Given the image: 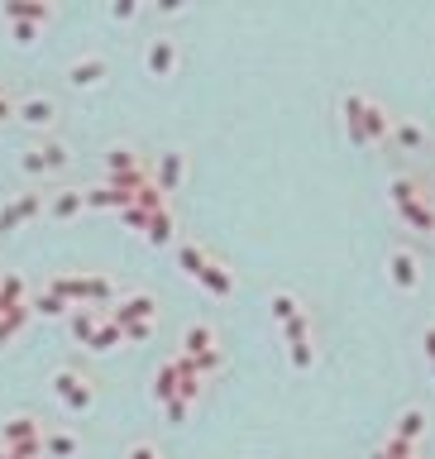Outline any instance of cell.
I'll return each mask as SVG.
<instances>
[{
  "mask_svg": "<svg viewBox=\"0 0 435 459\" xmlns=\"http://www.w3.org/2000/svg\"><path fill=\"white\" fill-rule=\"evenodd\" d=\"M393 125L397 120L373 96H363V91H345V129H349V144H359V149L387 144V139H393Z\"/></svg>",
  "mask_w": 435,
  "mask_h": 459,
  "instance_id": "6da1fadb",
  "label": "cell"
},
{
  "mask_svg": "<svg viewBox=\"0 0 435 459\" xmlns=\"http://www.w3.org/2000/svg\"><path fill=\"white\" fill-rule=\"evenodd\" d=\"M393 206H397V220L411 230H421V234H435V202L426 192H416V182L411 178H393Z\"/></svg>",
  "mask_w": 435,
  "mask_h": 459,
  "instance_id": "7a4b0ae2",
  "label": "cell"
},
{
  "mask_svg": "<svg viewBox=\"0 0 435 459\" xmlns=\"http://www.w3.org/2000/svg\"><path fill=\"white\" fill-rule=\"evenodd\" d=\"M0 450L19 455V459H39L43 455V421L34 411H15L0 421Z\"/></svg>",
  "mask_w": 435,
  "mask_h": 459,
  "instance_id": "3957f363",
  "label": "cell"
},
{
  "mask_svg": "<svg viewBox=\"0 0 435 459\" xmlns=\"http://www.w3.org/2000/svg\"><path fill=\"white\" fill-rule=\"evenodd\" d=\"M53 397L67 411H91L96 407V383H91L81 369H57L53 373Z\"/></svg>",
  "mask_w": 435,
  "mask_h": 459,
  "instance_id": "277c9868",
  "label": "cell"
},
{
  "mask_svg": "<svg viewBox=\"0 0 435 459\" xmlns=\"http://www.w3.org/2000/svg\"><path fill=\"white\" fill-rule=\"evenodd\" d=\"M67 163H72V153H67V144H57V139H49V144L29 149L25 158H19V168H25L29 178H49V172H63Z\"/></svg>",
  "mask_w": 435,
  "mask_h": 459,
  "instance_id": "5b68a950",
  "label": "cell"
},
{
  "mask_svg": "<svg viewBox=\"0 0 435 459\" xmlns=\"http://www.w3.org/2000/svg\"><path fill=\"white\" fill-rule=\"evenodd\" d=\"M105 316H111L115 325H134V321H158V297H154V292H125V297L115 302V306H111V311H105Z\"/></svg>",
  "mask_w": 435,
  "mask_h": 459,
  "instance_id": "8992f818",
  "label": "cell"
},
{
  "mask_svg": "<svg viewBox=\"0 0 435 459\" xmlns=\"http://www.w3.org/2000/svg\"><path fill=\"white\" fill-rule=\"evenodd\" d=\"M49 210V192H19L10 206H0V234H10V230H19L25 220L34 216H43Z\"/></svg>",
  "mask_w": 435,
  "mask_h": 459,
  "instance_id": "52a82bcc",
  "label": "cell"
},
{
  "mask_svg": "<svg viewBox=\"0 0 435 459\" xmlns=\"http://www.w3.org/2000/svg\"><path fill=\"white\" fill-rule=\"evenodd\" d=\"M387 273H393V287L397 292H416L421 287V258L411 244H393V254H387Z\"/></svg>",
  "mask_w": 435,
  "mask_h": 459,
  "instance_id": "ba28073f",
  "label": "cell"
},
{
  "mask_svg": "<svg viewBox=\"0 0 435 459\" xmlns=\"http://www.w3.org/2000/svg\"><path fill=\"white\" fill-rule=\"evenodd\" d=\"M178 63H182V49H178V39H172V34L149 39V49H144L149 77H172V73H178Z\"/></svg>",
  "mask_w": 435,
  "mask_h": 459,
  "instance_id": "9c48e42d",
  "label": "cell"
},
{
  "mask_svg": "<svg viewBox=\"0 0 435 459\" xmlns=\"http://www.w3.org/2000/svg\"><path fill=\"white\" fill-rule=\"evenodd\" d=\"M105 77H111V63H105L101 53H81L77 63H67V81H72L77 91H91V87H101Z\"/></svg>",
  "mask_w": 435,
  "mask_h": 459,
  "instance_id": "30bf717a",
  "label": "cell"
},
{
  "mask_svg": "<svg viewBox=\"0 0 435 459\" xmlns=\"http://www.w3.org/2000/svg\"><path fill=\"white\" fill-rule=\"evenodd\" d=\"M144 153L134 144H111L105 149V178H134V172H144Z\"/></svg>",
  "mask_w": 435,
  "mask_h": 459,
  "instance_id": "8fae6325",
  "label": "cell"
},
{
  "mask_svg": "<svg viewBox=\"0 0 435 459\" xmlns=\"http://www.w3.org/2000/svg\"><path fill=\"white\" fill-rule=\"evenodd\" d=\"M216 349H220L216 325L196 321V325H187V331H182V349H178V355H187V359H206V355H216Z\"/></svg>",
  "mask_w": 435,
  "mask_h": 459,
  "instance_id": "7c38bea8",
  "label": "cell"
},
{
  "mask_svg": "<svg viewBox=\"0 0 435 459\" xmlns=\"http://www.w3.org/2000/svg\"><path fill=\"white\" fill-rule=\"evenodd\" d=\"M187 178V153L182 149H163L158 163H154V182L163 187V192H178Z\"/></svg>",
  "mask_w": 435,
  "mask_h": 459,
  "instance_id": "4fadbf2b",
  "label": "cell"
},
{
  "mask_svg": "<svg viewBox=\"0 0 435 459\" xmlns=\"http://www.w3.org/2000/svg\"><path fill=\"white\" fill-rule=\"evenodd\" d=\"M15 120H25L29 129H53L57 125V101L53 96H25L15 111Z\"/></svg>",
  "mask_w": 435,
  "mask_h": 459,
  "instance_id": "5bb4252c",
  "label": "cell"
},
{
  "mask_svg": "<svg viewBox=\"0 0 435 459\" xmlns=\"http://www.w3.org/2000/svg\"><path fill=\"white\" fill-rule=\"evenodd\" d=\"M53 15H57V10L49 5V0H10V5H5V19H10V25H34V29H43Z\"/></svg>",
  "mask_w": 435,
  "mask_h": 459,
  "instance_id": "9a60e30c",
  "label": "cell"
},
{
  "mask_svg": "<svg viewBox=\"0 0 435 459\" xmlns=\"http://www.w3.org/2000/svg\"><path fill=\"white\" fill-rule=\"evenodd\" d=\"M101 325H105V311H96V306H72V311H67V335H72L77 345H91Z\"/></svg>",
  "mask_w": 435,
  "mask_h": 459,
  "instance_id": "2e32d148",
  "label": "cell"
},
{
  "mask_svg": "<svg viewBox=\"0 0 435 459\" xmlns=\"http://www.w3.org/2000/svg\"><path fill=\"white\" fill-rule=\"evenodd\" d=\"M77 450H81V435L77 431H67V426L43 431V459H77Z\"/></svg>",
  "mask_w": 435,
  "mask_h": 459,
  "instance_id": "e0dca14e",
  "label": "cell"
},
{
  "mask_svg": "<svg viewBox=\"0 0 435 459\" xmlns=\"http://www.w3.org/2000/svg\"><path fill=\"white\" fill-rule=\"evenodd\" d=\"M87 210V187H67V192H49V216L53 220H72Z\"/></svg>",
  "mask_w": 435,
  "mask_h": 459,
  "instance_id": "ac0fdd59",
  "label": "cell"
},
{
  "mask_svg": "<svg viewBox=\"0 0 435 459\" xmlns=\"http://www.w3.org/2000/svg\"><path fill=\"white\" fill-rule=\"evenodd\" d=\"M172 254H178V268H182V273L192 278V282L210 268V254H206L196 240H178V244H172Z\"/></svg>",
  "mask_w": 435,
  "mask_h": 459,
  "instance_id": "d6986e66",
  "label": "cell"
},
{
  "mask_svg": "<svg viewBox=\"0 0 435 459\" xmlns=\"http://www.w3.org/2000/svg\"><path fill=\"white\" fill-rule=\"evenodd\" d=\"M49 292H53V297H63L67 306H87V273H53Z\"/></svg>",
  "mask_w": 435,
  "mask_h": 459,
  "instance_id": "ffe728a7",
  "label": "cell"
},
{
  "mask_svg": "<svg viewBox=\"0 0 435 459\" xmlns=\"http://www.w3.org/2000/svg\"><path fill=\"white\" fill-rule=\"evenodd\" d=\"M144 240L154 244V249H168V244H178V220H172V210H158V216H149Z\"/></svg>",
  "mask_w": 435,
  "mask_h": 459,
  "instance_id": "44dd1931",
  "label": "cell"
},
{
  "mask_svg": "<svg viewBox=\"0 0 435 459\" xmlns=\"http://www.w3.org/2000/svg\"><path fill=\"white\" fill-rule=\"evenodd\" d=\"M125 206H134V196L115 192L111 182H101V187H87V210H125Z\"/></svg>",
  "mask_w": 435,
  "mask_h": 459,
  "instance_id": "7402d4cb",
  "label": "cell"
},
{
  "mask_svg": "<svg viewBox=\"0 0 435 459\" xmlns=\"http://www.w3.org/2000/svg\"><path fill=\"white\" fill-rule=\"evenodd\" d=\"M196 282H202L210 297H234V273H230L225 264H220V258H210V268H206V273L196 278Z\"/></svg>",
  "mask_w": 435,
  "mask_h": 459,
  "instance_id": "603a6c76",
  "label": "cell"
},
{
  "mask_svg": "<svg viewBox=\"0 0 435 459\" xmlns=\"http://www.w3.org/2000/svg\"><path fill=\"white\" fill-rule=\"evenodd\" d=\"M387 144H393L397 153H416L421 144H426V129H421L416 120H397V125H393V139H387Z\"/></svg>",
  "mask_w": 435,
  "mask_h": 459,
  "instance_id": "cb8c5ba5",
  "label": "cell"
},
{
  "mask_svg": "<svg viewBox=\"0 0 435 459\" xmlns=\"http://www.w3.org/2000/svg\"><path fill=\"white\" fill-rule=\"evenodd\" d=\"M15 306H29V287L19 273H0V311H15Z\"/></svg>",
  "mask_w": 435,
  "mask_h": 459,
  "instance_id": "d4e9b609",
  "label": "cell"
},
{
  "mask_svg": "<svg viewBox=\"0 0 435 459\" xmlns=\"http://www.w3.org/2000/svg\"><path fill=\"white\" fill-rule=\"evenodd\" d=\"M393 435H397V440H407V445H416L421 435H426V411H421V407H407L402 417H397Z\"/></svg>",
  "mask_w": 435,
  "mask_h": 459,
  "instance_id": "484cf974",
  "label": "cell"
},
{
  "mask_svg": "<svg viewBox=\"0 0 435 459\" xmlns=\"http://www.w3.org/2000/svg\"><path fill=\"white\" fill-rule=\"evenodd\" d=\"M87 306H96V311H111L115 306V282L105 273H87Z\"/></svg>",
  "mask_w": 435,
  "mask_h": 459,
  "instance_id": "4316f807",
  "label": "cell"
},
{
  "mask_svg": "<svg viewBox=\"0 0 435 459\" xmlns=\"http://www.w3.org/2000/svg\"><path fill=\"white\" fill-rule=\"evenodd\" d=\"M29 316H34V306H15V311H0V349H5L19 331H25Z\"/></svg>",
  "mask_w": 435,
  "mask_h": 459,
  "instance_id": "83f0119b",
  "label": "cell"
},
{
  "mask_svg": "<svg viewBox=\"0 0 435 459\" xmlns=\"http://www.w3.org/2000/svg\"><path fill=\"white\" fill-rule=\"evenodd\" d=\"M178 383H182V379H178V363L168 359V363H163V369L154 373V397H158L163 407H168L172 397H178Z\"/></svg>",
  "mask_w": 435,
  "mask_h": 459,
  "instance_id": "f1b7e54d",
  "label": "cell"
},
{
  "mask_svg": "<svg viewBox=\"0 0 435 459\" xmlns=\"http://www.w3.org/2000/svg\"><path fill=\"white\" fill-rule=\"evenodd\" d=\"M268 306H273V321H278V325L297 321V316L307 311V306H301L297 297H292V292H273V302H268Z\"/></svg>",
  "mask_w": 435,
  "mask_h": 459,
  "instance_id": "f546056e",
  "label": "cell"
},
{
  "mask_svg": "<svg viewBox=\"0 0 435 459\" xmlns=\"http://www.w3.org/2000/svg\"><path fill=\"white\" fill-rule=\"evenodd\" d=\"M120 345H125V331H120V325L111 321V316H105V325L96 331V340H91L87 349H96V355H105V349H120Z\"/></svg>",
  "mask_w": 435,
  "mask_h": 459,
  "instance_id": "4dcf8cb0",
  "label": "cell"
},
{
  "mask_svg": "<svg viewBox=\"0 0 435 459\" xmlns=\"http://www.w3.org/2000/svg\"><path fill=\"white\" fill-rule=\"evenodd\" d=\"M29 306H34V311H39V316H63V321H67V311H72V306H67L63 297H53L49 287H43L39 297H29Z\"/></svg>",
  "mask_w": 435,
  "mask_h": 459,
  "instance_id": "1f68e13d",
  "label": "cell"
},
{
  "mask_svg": "<svg viewBox=\"0 0 435 459\" xmlns=\"http://www.w3.org/2000/svg\"><path fill=\"white\" fill-rule=\"evenodd\" d=\"M287 359L297 373H311L316 369V340H301V345H287Z\"/></svg>",
  "mask_w": 435,
  "mask_h": 459,
  "instance_id": "d6a6232c",
  "label": "cell"
},
{
  "mask_svg": "<svg viewBox=\"0 0 435 459\" xmlns=\"http://www.w3.org/2000/svg\"><path fill=\"white\" fill-rule=\"evenodd\" d=\"M282 340H287V345H301V340H311V316L301 311L297 321H287V325H282Z\"/></svg>",
  "mask_w": 435,
  "mask_h": 459,
  "instance_id": "836d02e7",
  "label": "cell"
},
{
  "mask_svg": "<svg viewBox=\"0 0 435 459\" xmlns=\"http://www.w3.org/2000/svg\"><path fill=\"white\" fill-rule=\"evenodd\" d=\"M154 325H158V321H134V325H120V331H125V345H144V340H154Z\"/></svg>",
  "mask_w": 435,
  "mask_h": 459,
  "instance_id": "e575fe53",
  "label": "cell"
},
{
  "mask_svg": "<svg viewBox=\"0 0 435 459\" xmlns=\"http://www.w3.org/2000/svg\"><path fill=\"white\" fill-rule=\"evenodd\" d=\"M378 450L387 459H416V445H407V440H397V435H387V440L378 445Z\"/></svg>",
  "mask_w": 435,
  "mask_h": 459,
  "instance_id": "d590c367",
  "label": "cell"
},
{
  "mask_svg": "<svg viewBox=\"0 0 435 459\" xmlns=\"http://www.w3.org/2000/svg\"><path fill=\"white\" fill-rule=\"evenodd\" d=\"M187 411H192V402H187V397H172V402L163 407V417H168L172 426H182V421H187Z\"/></svg>",
  "mask_w": 435,
  "mask_h": 459,
  "instance_id": "8d00e7d4",
  "label": "cell"
},
{
  "mask_svg": "<svg viewBox=\"0 0 435 459\" xmlns=\"http://www.w3.org/2000/svg\"><path fill=\"white\" fill-rule=\"evenodd\" d=\"M125 459H163V455H158V445H154V440H134Z\"/></svg>",
  "mask_w": 435,
  "mask_h": 459,
  "instance_id": "74e56055",
  "label": "cell"
},
{
  "mask_svg": "<svg viewBox=\"0 0 435 459\" xmlns=\"http://www.w3.org/2000/svg\"><path fill=\"white\" fill-rule=\"evenodd\" d=\"M10 34H15V43H19V49H29V43L39 39V29H34V25H10Z\"/></svg>",
  "mask_w": 435,
  "mask_h": 459,
  "instance_id": "f35d334b",
  "label": "cell"
},
{
  "mask_svg": "<svg viewBox=\"0 0 435 459\" xmlns=\"http://www.w3.org/2000/svg\"><path fill=\"white\" fill-rule=\"evenodd\" d=\"M120 216H125V226H134V230H149V216H144V210H139V206H125Z\"/></svg>",
  "mask_w": 435,
  "mask_h": 459,
  "instance_id": "ab89813d",
  "label": "cell"
},
{
  "mask_svg": "<svg viewBox=\"0 0 435 459\" xmlns=\"http://www.w3.org/2000/svg\"><path fill=\"white\" fill-rule=\"evenodd\" d=\"M15 111H19V101H10L5 91H0V125H5V120H15Z\"/></svg>",
  "mask_w": 435,
  "mask_h": 459,
  "instance_id": "60d3db41",
  "label": "cell"
},
{
  "mask_svg": "<svg viewBox=\"0 0 435 459\" xmlns=\"http://www.w3.org/2000/svg\"><path fill=\"white\" fill-rule=\"evenodd\" d=\"M139 5H129V0H120V5H111V19H134Z\"/></svg>",
  "mask_w": 435,
  "mask_h": 459,
  "instance_id": "b9f144b4",
  "label": "cell"
},
{
  "mask_svg": "<svg viewBox=\"0 0 435 459\" xmlns=\"http://www.w3.org/2000/svg\"><path fill=\"white\" fill-rule=\"evenodd\" d=\"M421 349H426V359L435 363V325H426V331H421Z\"/></svg>",
  "mask_w": 435,
  "mask_h": 459,
  "instance_id": "7bdbcfd3",
  "label": "cell"
},
{
  "mask_svg": "<svg viewBox=\"0 0 435 459\" xmlns=\"http://www.w3.org/2000/svg\"><path fill=\"white\" fill-rule=\"evenodd\" d=\"M0 459H19V455H10V450H0Z\"/></svg>",
  "mask_w": 435,
  "mask_h": 459,
  "instance_id": "ee69618b",
  "label": "cell"
},
{
  "mask_svg": "<svg viewBox=\"0 0 435 459\" xmlns=\"http://www.w3.org/2000/svg\"><path fill=\"white\" fill-rule=\"evenodd\" d=\"M373 459H387V455H383V450H373Z\"/></svg>",
  "mask_w": 435,
  "mask_h": 459,
  "instance_id": "f6af8a7d",
  "label": "cell"
},
{
  "mask_svg": "<svg viewBox=\"0 0 435 459\" xmlns=\"http://www.w3.org/2000/svg\"><path fill=\"white\" fill-rule=\"evenodd\" d=\"M431 379H435V363H431Z\"/></svg>",
  "mask_w": 435,
  "mask_h": 459,
  "instance_id": "bcb514c9",
  "label": "cell"
}]
</instances>
